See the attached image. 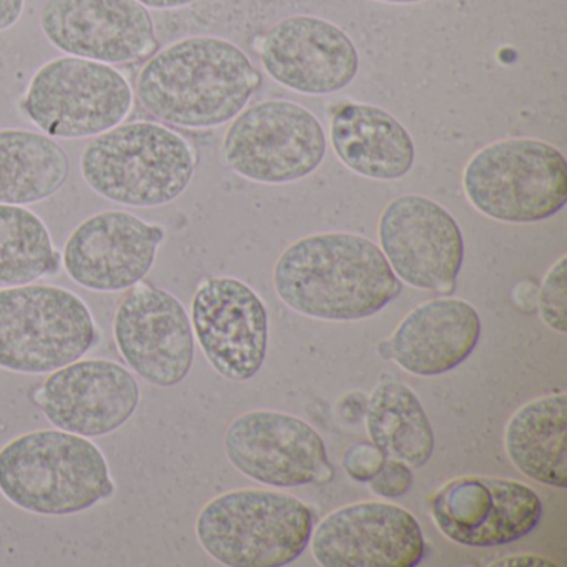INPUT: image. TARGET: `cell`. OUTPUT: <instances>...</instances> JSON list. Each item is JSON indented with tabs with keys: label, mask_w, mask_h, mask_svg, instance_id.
<instances>
[{
	"label": "cell",
	"mask_w": 567,
	"mask_h": 567,
	"mask_svg": "<svg viewBox=\"0 0 567 567\" xmlns=\"http://www.w3.org/2000/svg\"><path fill=\"white\" fill-rule=\"evenodd\" d=\"M260 84V72L234 42L194 35L145 61L135 95L162 124L207 131L234 121Z\"/></svg>",
	"instance_id": "cell-1"
},
{
	"label": "cell",
	"mask_w": 567,
	"mask_h": 567,
	"mask_svg": "<svg viewBox=\"0 0 567 567\" xmlns=\"http://www.w3.org/2000/svg\"><path fill=\"white\" fill-rule=\"evenodd\" d=\"M274 287L288 308L323 321L364 320L403 293L381 248L347 231L291 244L275 264Z\"/></svg>",
	"instance_id": "cell-2"
},
{
	"label": "cell",
	"mask_w": 567,
	"mask_h": 567,
	"mask_svg": "<svg viewBox=\"0 0 567 567\" xmlns=\"http://www.w3.org/2000/svg\"><path fill=\"white\" fill-rule=\"evenodd\" d=\"M0 493L39 516H71L115 494L97 444L62 430L22 434L0 450Z\"/></svg>",
	"instance_id": "cell-3"
},
{
	"label": "cell",
	"mask_w": 567,
	"mask_h": 567,
	"mask_svg": "<svg viewBox=\"0 0 567 567\" xmlns=\"http://www.w3.org/2000/svg\"><path fill=\"white\" fill-rule=\"evenodd\" d=\"M195 171L194 145L162 122H122L92 138L81 157L85 184L125 207L172 204L187 190Z\"/></svg>",
	"instance_id": "cell-4"
},
{
	"label": "cell",
	"mask_w": 567,
	"mask_h": 567,
	"mask_svg": "<svg viewBox=\"0 0 567 567\" xmlns=\"http://www.w3.org/2000/svg\"><path fill=\"white\" fill-rule=\"evenodd\" d=\"M195 533L202 549L224 566H287L310 544L313 511L287 493L228 491L202 507Z\"/></svg>",
	"instance_id": "cell-5"
},
{
	"label": "cell",
	"mask_w": 567,
	"mask_h": 567,
	"mask_svg": "<svg viewBox=\"0 0 567 567\" xmlns=\"http://www.w3.org/2000/svg\"><path fill=\"white\" fill-rule=\"evenodd\" d=\"M463 190L467 202L491 220L537 224L566 207V157L537 138L493 142L467 162Z\"/></svg>",
	"instance_id": "cell-6"
},
{
	"label": "cell",
	"mask_w": 567,
	"mask_h": 567,
	"mask_svg": "<svg viewBox=\"0 0 567 567\" xmlns=\"http://www.w3.org/2000/svg\"><path fill=\"white\" fill-rule=\"evenodd\" d=\"M101 341L91 308L52 285L0 288V368L45 374L82 360Z\"/></svg>",
	"instance_id": "cell-7"
},
{
	"label": "cell",
	"mask_w": 567,
	"mask_h": 567,
	"mask_svg": "<svg viewBox=\"0 0 567 567\" xmlns=\"http://www.w3.org/2000/svg\"><path fill=\"white\" fill-rule=\"evenodd\" d=\"M132 107L134 89L117 69L72 55L39 68L21 101L42 134L64 141L97 137L125 122Z\"/></svg>",
	"instance_id": "cell-8"
},
{
	"label": "cell",
	"mask_w": 567,
	"mask_h": 567,
	"mask_svg": "<svg viewBox=\"0 0 567 567\" xmlns=\"http://www.w3.org/2000/svg\"><path fill=\"white\" fill-rule=\"evenodd\" d=\"M230 171L257 184L310 177L323 164L327 134L313 112L290 101H265L231 121L221 144Z\"/></svg>",
	"instance_id": "cell-9"
},
{
	"label": "cell",
	"mask_w": 567,
	"mask_h": 567,
	"mask_svg": "<svg viewBox=\"0 0 567 567\" xmlns=\"http://www.w3.org/2000/svg\"><path fill=\"white\" fill-rule=\"evenodd\" d=\"M381 251L401 284L450 295L464 261V237L453 215L423 195H401L378 221Z\"/></svg>",
	"instance_id": "cell-10"
},
{
	"label": "cell",
	"mask_w": 567,
	"mask_h": 567,
	"mask_svg": "<svg viewBox=\"0 0 567 567\" xmlns=\"http://www.w3.org/2000/svg\"><path fill=\"white\" fill-rule=\"evenodd\" d=\"M225 454L248 480L271 487H300L333 477L327 444L301 417L255 410L231 421Z\"/></svg>",
	"instance_id": "cell-11"
},
{
	"label": "cell",
	"mask_w": 567,
	"mask_h": 567,
	"mask_svg": "<svg viewBox=\"0 0 567 567\" xmlns=\"http://www.w3.org/2000/svg\"><path fill=\"white\" fill-rule=\"evenodd\" d=\"M112 331L122 360L152 386H177L194 367L190 317L164 288L144 281L132 287L118 303Z\"/></svg>",
	"instance_id": "cell-12"
},
{
	"label": "cell",
	"mask_w": 567,
	"mask_h": 567,
	"mask_svg": "<svg viewBox=\"0 0 567 567\" xmlns=\"http://www.w3.org/2000/svg\"><path fill=\"white\" fill-rule=\"evenodd\" d=\"M543 511L533 487L504 477H456L431 499V517L441 534L460 546L480 549L529 536Z\"/></svg>",
	"instance_id": "cell-13"
},
{
	"label": "cell",
	"mask_w": 567,
	"mask_h": 567,
	"mask_svg": "<svg viewBox=\"0 0 567 567\" xmlns=\"http://www.w3.org/2000/svg\"><path fill=\"white\" fill-rule=\"evenodd\" d=\"M39 24L62 54L102 64H135L161 49L154 19L137 0H45Z\"/></svg>",
	"instance_id": "cell-14"
},
{
	"label": "cell",
	"mask_w": 567,
	"mask_h": 567,
	"mask_svg": "<svg viewBox=\"0 0 567 567\" xmlns=\"http://www.w3.org/2000/svg\"><path fill=\"white\" fill-rule=\"evenodd\" d=\"M323 567H416L424 536L414 514L383 501H361L328 514L310 537Z\"/></svg>",
	"instance_id": "cell-15"
},
{
	"label": "cell",
	"mask_w": 567,
	"mask_h": 567,
	"mask_svg": "<svg viewBox=\"0 0 567 567\" xmlns=\"http://www.w3.org/2000/svg\"><path fill=\"white\" fill-rule=\"evenodd\" d=\"M192 328L215 371L247 381L261 370L268 350V311L245 281L215 277L202 281L192 298Z\"/></svg>",
	"instance_id": "cell-16"
},
{
	"label": "cell",
	"mask_w": 567,
	"mask_h": 567,
	"mask_svg": "<svg viewBox=\"0 0 567 567\" xmlns=\"http://www.w3.org/2000/svg\"><path fill=\"white\" fill-rule=\"evenodd\" d=\"M164 240L161 225L147 224L131 212H101L72 231L62 265L79 287L118 293L145 280Z\"/></svg>",
	"instance_id": "cell-17"
},
{
	"label": "cell",
	"mask_w": 567,
	"mask_h": 567,
	"mask_svg": "<svg viewBox=\"0 0 567 567\" xmlns=\"http://www.w3.org/2000/svg\"><path fill=\"white\" fill-rule=\"evenodd\" d=\"M137 378L115 361L78 360L52 371L34 403L58 430L84 437L115 433L141 404Z\"/></svg>",
	"instance_id": "cell-18"
},
{
	"label": "cell",
	"mask_w": 567,
	"mask_h": 567,
	"mask_svg": "<svg viewBox=\"0 0 567 567\" xmlns=\"http://www.w3.org/2000/svg\"><path fill=\"white\" fill-rule=\"evenodd\" d=\"M261 65L278 84L297 94L330 95L347 89L360 71L350 35L315 16H291L268 29Z\"/></svg>",
	"instance_id": "cell-19"
},
{
	"label": "cell",
	"mask_w": 567,
	"mask_h": 567,
	"mask_svg": "<svg viewBox=\"0 0 567 567\" xmlns=\"http://www.w3.org/2000/svg\"><path fill=\"white\" fill-rule=\"evenodd\" d=\"M480 338L481 317L470 301L434 298L414 307L378 351L414 377L433 378L463 364Z\"/></svg>",
	"instance_id": "cell-20"
},
{
	"label": "cell",
	"mask_w": 567,
	"mask_h": 567,
	"mask_svg": "<svg viewBox=\"0 0 567 567\" xmlns=\"http://www.w3.org/2000/svg\"><path fill=\"white\" fill-rule=\"evenodd\" d=\"M330 142L344 167L371 181L406 177L416 157L408 128L377 105H341L331 117Z\"/></svg>",
	"instance_id": "cell-21"
},
{
	"label": "cell",
	"mask_w": 567,
	"mask_h": 567,
	"mask_svg": "<svg viewBox=\"0 0 567 567\" xmlns=\"http://www.w3.org/2000/svg\"><path fill=\"white\" fill-rule=\"evenodd\" d=\"M567 394L537 398L511 416L504 431L507 457L544 486L567 487Z\"/></svg>",
	"instance_id": "cell-22"
},
{
	"label": "cell",
	"mask_w": 567,
	"mask_h": 567,
	"mask_svg": "<svg viewBox=\"0 0 567 567\" xmlns=\"http://www.w3.org/2000/svg\"><path fill=\"white\" fill-rule=\"evenodd\" d=\"M71 162L55 138L24 128L0 131V204H39L69 178Z\"/></svg>",
	"instance_id": "cell-23"
},
{
	"label": "cell",
	"mask_w": 567,
	"mask_h": 567,
	"mask_svg": "<svg viewBox=\"0 0 567 567\" xmlns=\"http://www.w3.org/2000/svg\"><path fill=\"white\" fill-rule=\"evenodd\" d=\"M368 436L391 460L411 470L426 466L434 453V431L417 394L396 381H384L368 398Z\"/></svg>",
	"instance_id": "cell-24"
},
{
	"label": "cell",
	"mask_w": 567,
	"mask_h": 567,
	"mask_svg": "<svg viewBox=\"0 0 567 567\" xmlns=\"http://www.w3.org/2000/svg\"><path fill=\"white\" fill-rule=\"evenodd\" d=\"M48 225L21 205L0 204V288L34 284L61 270Z\"/></svg>",
	"instance_id": "cell-25"
},
{
	"label": "cell",
	"mask_w": 567,
	"mask_h": 567,
	"mask_svg": "<svg viewBox=\"0 0 567 567\" xmlns=\"http://www.w3.org/2000/svg\"><path fill=\"white\" fill-rule=\"evenodd\" d=\"M567 257L549 268L539 290V313L544 323L559 334L567 333Z\"/></svg>",
	"instance_id": "cell-26"
},
{
	"label": "cell",
	"mask_w": 567,
	"mask_h": 567,
	"mask_svg": "<svg viewBox=\"0 0 567 567\" xmlns=\"http://www.w3.org/2000/svg\"><path fill=\"white\" fill-rule=\"evenodd\" d=\"M368 486L371 493L386 499L404 496L413 486V471L403 461L386 457L380 473L368 481Z\"/></svg>",
	"instance_id": "cell-27"
},
{
	"label": "cell",
	"mask_w": 567,
	"mask_h": 567,
	"mask_svg": "<svg viewBox=\"0 0 567 567\" xmlns=\"http://www.w3.org/2000/svg\"><path fill=\"white\" fill-rule=\"evenodd\" d=\"M384 461L386 456L373 443L351 444L343 454L344 471L358 483L373 480L383 467Z\"/></svg>",
	"instance_id": "cell-28"
},
{
	"label": "cell",
	"mask_w": 567,
	"mask_h": 567,
	"mask_svg": "<svg viewBox=\"0 0 567 567\" xmlns=\"http://www.w3.org/2000/svg\"><path fill=\"white\" fill-rule=\"evenodd\" d=\"M489 567H557L549 557L537 556V554H511V556L501 557L494 563L487 564Z\"/></svg>",
	"instance_id": "cell-29"
},
{
	"label": "cell",
	"mask_w": 567,
	"mask_h": 567,
	"mask_svg": "<svg viewBox=\"0 0 567 567\" xmlns=\"http://www.w3.org/2000/svg\"><path fill=\"white\" fill-rule=\"evenodd\" d=\"M25 0H0V32L9 31L21 21Z\"/></svg>",
	"instance_id": "cell-30"
},
{
	"label": "cell",
	"mask_w": 567,
	"mask_h": 567,
	"mask_svg": "<svg viewBox=\"0 0 567 567\" xmlns=\"http://www.w3.org/2000/svg\"><path fill=\"white\" fill-rule=\"evenodd\" d=\"M148 11H174V9L187 8L197 0H137Z\"/></svg>",
	"instance_id": "cell-31"
},
{
	"label": "cell",
	"mask_w": 567,
	"mask_h": 567,
	"mask_svg": "<svg viewBox=\"0 0 567 567\" xmlns=\"http://www.w3.org/2000/svg\"><path fill=\"white\" fill-rule=\"evenodd\" d=\"M377 2H383V4L406 6L417 4V2H424V0H377Z\"/></svg>",
	"instance_id": "cell-32"
}]
</instances>
